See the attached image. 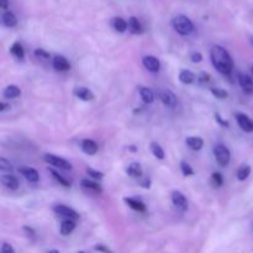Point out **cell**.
<instances>
[{"instance_id": "obj_1", "label": "cell", "mask_w": 253, "mask_h": 253, "mask_svg": "<svg viewBox=\"0 0 253 253\" xmlns=\"http://www.w3.org/2000/svg\"><path fill=\"white\" fill-rule=\"evenodd\" d=\"M211 62L217 72L221 74H230L234 68V61H232L230 54L221 46H213L210 51Z\"/></svg>"}, {"instance_id": "obj_2", "label": "cell", "mask_w": 253, "mask_h": 253, "mask_svg": "<svg viewBox=\"0 0 253 253\" xmlns=\"http://www.w3.org/2000/svg\"><path fill=\"white\" fill-rule=\"evenodd\" d=\"M172 26L178 32L179 35L187 36L194 31V24L192 20L185 15H178L172 20Z\"/></svg>"}, {"instance_id": "obj_3", "label": "cell", "mask_w": 253, "mask_h": 253, "mask_svg": "<svg viewBox=\"0 0 253 253\" xmlns=\"http://www.w3.org/2000/svg\"><path fill=\"white\" fill-rule=\"evenodd\" d=\"M214 156H215L216 162L221 167H226L230 163V160H231L230 149L225 145H216L215 148H214Z\"/></svg>"}, {"instance_id": "obj_4", "label": "cell", "mask_w": 253, "mask_h": 253, "mask_svg": "<svg viewBox=\"0 0 253 253\" xmlns=\"http://www.w3.org/2000/svg\"><path fill=\"white\" fill-rule=\"evenodd\" d=\"M158 98L168 108H176L177 104H178L177 95L169 89H161L160 93H158Z\"/></svg>"}, {"instance_id": "obj_5", "label": "cell", "mask_w": 253, "mask_h": 253, "mask_svg": "<svg viewBox=\"0 0 253 253\" xmlns=\"http://www.w3.org/2000/svg\"><path fill=\"white\" fill-rule=\"evenodd\" d=\"M43 160L48 163V164H52V165H56V167L62 168V169H66V171H70L72 169V164H71L68 161L63 160V158L58 157V156H54V155H51V153H47L45 155Z\"/></svg>"}, {"instance_id": "obj_6", "label": "cell", "mask_w": 253, "mask_h": 253, "mask_svg": "<svg viewBox=\"0 0 253 253\" xmlns=\"http://www.w3.org/2000/svg\"><path fill=\"white\" fill-rule=\"evenodd\" d=\"M236 120H237L238 126H240L245 132H253V121L251 120L247 115L242 114V112H237V114H236Z\"/></svg>"}, {"instance_id": "obj_7", "label": "cell", "mask_w": 253, "mask_h": 253, "mask_svg": "<svg viewBox=\"0 0 253 253\" xmlns=\"http://www.w3.org/2000/svg\"><path fill=\"white\" fill-rule=\"evenodd\" d=\"M172 201H173L174 205L178 209H181V210H188V200L183 193L178 192V190H174V192L172 193Z\"/></svg>"}, {"instance_id": "obj_8", "label": "cell", "mask_w": 253, "mask_h": 253, "mask_svg": "<svg viewBox=\"0 0 253 253\" xmlns=\"http://www.w3.org/2000/svg\"><path fill=\"white\" fill-rule=\"evenodd\" d=\"M238 82H240L241 88L246 94H248V95L253 94V80L250 75L245 74V73H238Z\"/></svg>"}, {"instance_id": "obj_9", "label": "cell", "mask_w": 253, "mask_h": 253, "mask_svg": "<svg viewBox=\"0 0 253 253\" xmlns=\"http://www.w3.org/2000/svg\"><path fill=\"white\" fill-rule=\"evenodd\" d=\"M142 63H144L145 68L152 73H157L161 68L160 61L155 56H145L142 58Z\"/></svg>"}, {"instance_id": "obj_10", "label": "cell", "mask_w": 253, "mask_h": 253, "mask_svg": "<svg viewBox=\"0 0 253 253\" xmlns=\"http://www.w3.org/2000/svg\"><path fill=\"white\" fill-rule=\"evenodd\" d=\"M19 172L27 179V181H32V183H36V181H38V179H40V174H38V172L36 171V169H34V168L20 167Z\"/></svg>"}, {"instance_id": "obj_11", "label": "cell", "mask_w": 253, "mask_h": 253, "mask_svg": "<svg viewBox=\"0 0 253 253\" xmlns=\"http://www.w3.org/2000/svg\"><path fill=\"white\" fill-rule=\"evenodd\" d=\"M54 211L56 214H58V215L66 216V217H70V218L79 217L77 211H74L73 209H71L70 206H66V205H56L54 208Z\"/></svg>"}, {"instance_id": "obj_12", "label": "cell", "mask_w": 253, "mask_h": 253, "mask_svg": "<svg viewBox=\"0 0 253 253\" xmlns=\"http://www.w3.org/2000/svg\"><path fill=\"white\" fill-rule=\"evenodd\" d=\"M52 64H54V68L56 71H59V72H66L71 68L70 62L67 61L66 57L63 56H56L52 61Z\"/></svg>"}, {"instance_id": "obj_13", "label": "cell", "mask_w": 253, "mask_h": 253, "mask_svg": "<svg viewBox=\"0 0 253 253\" xmlns=\"http://www.w3.org/2000/svg\"><path fill=\"white\" fill-rule=\"evenodd\" d=\"M74 95L77 96V98H79L80 100H84V101H90V100H94V94L91 93V90H89L88 88H86V87H77V88L74 89Z\"/></svg>"}, {"instance_id": "obj_14", "label": "cell", "mask_w": 253, "mask_h": 253, "mask_svg": "<svg viewBox=\"0 0 253 253\" xmlns=\"http://www.w3.org/2000/svg\"><path fill=\"white\" fill-rule=\"evenodd\" d=\"M82 149L87 155L93 156L98 152V145H96L93 140H84V141L82 142Z\"/></svg>"}, {"instance_id": "obj_15", "label": "cell", "mask_w": 253, "mask_h": 253, "mask_svg": "<svg viewBox=\"0 0 253 253\" xmlns=\"http://www.w3.org/2000/svg\"><path fill=\"white\" fill-rule=\"evenodd\" d=\"M185 144H187V146L189 147L190 149H193V151H199V149H201L202 146H204L202 139L198 136L188 137V139L185 140Z\"/></svg>"}, {"instance_id": "obj_16", "label": "cell", "mask_w": 253, "mask_h": 253, "mask_svg": "<svg viewBox=\"0 0 253 253\" xmlns=\"http://www.w3.org/2000/svg\"><path fill=\"white\" fill-rule=\"evenodd\" d=\"M75 229V222L73 221L72 218H68V220H64L62 221L61 226H59V231H61V235L63 236H68V235L72 234Z\"/></svg>"}, {"instance_id": "obj_17", "label": "cell", "mask_w": 253, "mask_h": 253, "mask_svg": "<svg viewBox=\"0 0 253 253\" xmlns=\"http://www.w3.org/2000/svg\"><path fill=\"white\" fill-rule=\"evenodd\" d=\"M1 183H3L8 189L11 190L18 189V187H19V181H18L16 177L11 176V174H5V176L1 177Z\"/></svg>"}, {"instance_id": "obj_18", "label": "cell", "mask_w": 253, "mask_h": 253, "mask_svg": "<svg viewBox=\"0 0 253 253\" xmlns=\"http://www.w3.org/2000/svg\"><path fill=\"white\" fill-rule=\"evenodd\" d=\"M21 95V90L18 86H8L3 91V96L6 99H15Z\"/></svg>"}, {"instance_id": "obj_19", "label": "cell", "mask_w": 253, "mask_h": 253, "mask_svg": "<svg viewBox=\"0 0 253 253\" xmlns=\"http://www.w3.org/2000/svg\"><path fill=\"white\" fill-rule=\"evenodd\" d=\"M126 172H127L128 176L132 177V178H141L142 177V167L141 164L137 162L131 163L127 167V169H126Z\"/></svg>"}, {"instance_id": "obj_20", "label": "cell", "mask_w": 253, "mask_h": 253, "mask_svg": "<svg viewBox=\"0 0 253 253\" xmlns=\"http://www.w3.org/2000/svg\"><path fill=\"white\" fill-rule=\"evenodd\" d=\"M124 201H125L126 204H127V205L132 209V210L141 211V213L142 211L146 210V205H145L144 202L140 201V200H137V199H133V198H125Z\"/></svg>"}, {"instance_id": "obj_21", "label": "cell", "mask_w": 253, "mask_h": 253, "mask_svg": "<svg viewBox=\"0 0 253 253\" xmlns=\"http://www.w3.org/2000/svg\"><path fill=\"white\" fill-rule=\"evenodd\" d=\"M128 29H130V31L132 32V34H135V35H140V34L144 32L141 22L139 21L137 18H133V16L128 19Z\"/></svg>"}, {"instance_id": "obj_22", "label": "cell", "mask_w": 253, "mask_h": 253, "mask_svg": "<svg viewBox=\"0 0 253 253\" xmlns=\"http://www.w3.org/2000/svg\"><path fill=\"white\" fill-rule=\"evenodd\" d=\"M140 95H141V99L146 104H151L155 100V94H153V91L151 89L147 88V87H141L140 88Z\"/></svg>"}, {"instance_id": "obj_23", "label": "cell", "mask_w": 253, "mask_h": 253, "mask_svg": "<svg viewBox=\"0 0 253 253\" xmlns=\"http://www.w3.org/2000/svg\"><path fill=\"white\" fill-rule=\"evenodd\" d=\"M111 25L117 32H125L128 27V22H126L123 18H114L111 20Z\"/></svg>"}, {"instance_id": "obj_24", "label": "cell", "mask_w": 253, "mask_h": 253, "mask_svg": "<svg viewBox=\"0 0 253 253\" xmlns=\"http://www.w3.org/2000/svg\"><path fill=\"white\" fill-rule=\"evenodd\" d=\"M3 24L6 27H14L18 24V19H16V16L11 11H5L3 14Z\"/></svg>"}, {"instance_id": "obj_25", "label": "cell", "mask_w": 253, "mask_h": 253, "mask_svg": "<svg viewBox=\"0 0 253 253\" xmlns=\"http://www.w3.org/2000/svg\"><path fill=\"white\" fill-rule=\"evenodd\" d=\"M194 79H195L194 73L190 72V71L183 70L181 71V73H179V80H181L183 84H192V83L194 82Z\"/></svg>"}, {"instance_id": "obj_26", "label": "cell", "mask_w": 253, "mask_h": 253, "mask_svg": "<svg viewBox=\"0 0 253 253\" xmlns=\"http://www.w3.org/2000/svg\"><path fill=\"white\" fill-rule=\"evenodd\" d=\"M80 184H82L83 188H86V189H90L95 193L103 192V188H101L98 183L89 181V179H83V181H80Z\"/></svg>"}, {"instance_id": "obj_27", "label": "cell", "mask_w": 253, "mask_h": 253, "mask_svg": "<svg viewBox=\"0 0 253 253\" xmlns=\"http://www.w3.org/2000/svg\"><path fill=\"white\" fill-rule=\"evenodd\" d=\"M10 52L14 54V56L16 57V58L22 59L25 57V51H24V48H22V46L20 45L19 42H15L13 46H11Z\"/></svg>"}, {"instance_id": "obj_28", "label": "cell", "mask_w": 253, "mask_h": 253, "mask_svg": "<svg viewBox=\"0 0 253 253\" xmlns=\"http://www.w3.org/2000/svg\"><path fill=\"white\" fill-rule=\"evenodd\" d=\"M151 151L157 160H164V151H163V148L157 144V142H152Z\"/></svg>"}, {"instance_id": "obj_29", "label": "cell", "mask_w": 253, "mask_h": 253, "mask_svg": "<svg viewBox=\"0 0 253 253\" xmlns=\"http://www.w3.org/2000/svg\"><path fill=\"white\" fill-rule=\"evenodd\" d=\"M251 171H252V169H251L250 165H247V164L241 165L240 169L237 171V179H238V181H246V179L250 177Z\"/></svg>"}, {"instance_id": "obj_30", "label": "cell", "mask_w": 253, "mask_h": 253, "mask_svg": "<svg viewBox=\"0 0 253 253\" xmlns=\"http://www.w3.org/2000/svg\"><path fill=\"white\" fill-rule=\"evenodd\" d=\"M181 173H183V176H185V177H190L194 174L193 168L190 167L189 163H187L185 161H181Z\"/></svg>"}, {"instance_id": "obj_31", "label": "cell", "mask_w": 253, "mask_h": 253, "mask_svg": "<svg viewBox=\"0 0 253 253\" xmlns=\"http://www.w3.org/2000/svg\"><path fill=\"white\" fill-rule=\"evenodd\" d=\"M50 172L52 173V176L54 177V179H56L57 181H59V184H62L63 187H71L70 181H67V179H64L61 174H58L56 171H54V169H50Z\"/></svg>"}, {"instance_id": "obj_32", "label": "cell", "mask_w": 253, "mask_h": 253, "mask_svg": "<svg viewBox=\"0 0 253 253\" xmlns=\"http://www.w3.org/2000/svg\"><path fill=\"white\" fill-rule=\"evenodd\" d=\"M211 94L217 99H226L227 95H229L227 91L221 88H211Z\"/></svg>"}, {"instance_id": "obj_33", "label": "cell", "mask_w": 253, "mask_h": 253, "mask_svg": "<svg viewBox=\"0 0 253 253\" xmlns=\"http://www.w3.org/2000/svg\"><path fill=\"white\" fill-rule=\"evenodd\" d=\"M0 169L1 171H11L13 169V165H11V163L9 162L8 160H5V158H0Z\"/></svg>"}, {"instance_id": "obj_34", "label": "cell", "mask_w": 253, "mask_h": 253, "mask_svg": "<svg viewBox=\"0 0 253 253\" xmlns=\"http://www.w3.org/2000/svg\"><path fill=\"white\" fill-rule=\"evenodd\" d=\"M211 178H213V183L215 184V187H221L222 183H224V179L220 173H213Z\"/></svg>"}, {"instance_id": "obj_35", "label": "cell", "mask_w": 253, "mask_h": 253, "mask_svg": "<svg viewBox=\"0 0 253 253\" xmlns=\"http://www.w3.org/2000/svg\"><path fill=\"white\" fill-rule=\"evenodd\" d=\"M35 56L37 57V58H41V59H50V54L48 52H46L45 50H42V48H37V50L35 51Z\"/></svg>"}, {"instance_id": "obj_36", "label": "cell", "mask_w": 253, "mask_h": 253, "mask_svg": "<svg viewBox=\"0 0 253 253\" xmlns=\"http://www.w3.org/2000/svg\"><path fill=\"white\" fill-rule=\"evenodd\" d=\"M87 173L89 174V177H91V178L94 179H101L103 177H104V173H101V172L99 171H94V169H91V168H88V169H87Z\"/></svg>"}, {"instance_id": "obj_37", "label": "cell", "mask_w": 253, "mask_h": 253, "mask_svg": "<svg viewBox=\"0 0 253 253\" xmlns=\"http://www.w3.org/2000/svg\"><path fill=\"white\" fill-rule=\"evenodd\" d=\"M1 253H15V251H14L13 246L4 242L3 246H1Z\"/></svg>"}, {"instance_id": "obj_38", "label": "cell", "mask_w": 253, "mask_h": 253, "mask_svg": "<svg viewBox=\"0 0 253 253\" xmlns=\"http://www.w3.org/2000/svg\"><path fill=\"white\" fill-rule=\"evenodd\" d=\"M190 58H192V62H194V63H199V62L202 61V54H199V52H193Z\"/></svg>"}, {"instance_id": "obj_39", "label": "cell", "mask_w": 253, "mask_h": 253, "mask_svg": "<svg viewBox=\"0 0 253 253\" xmlns=\"http://www.w3.org/2000/svg\"><path fill=\"white\" fill-rule=\"evenodd\" d=\"M95 250L98 251V252H101V253H112L111 251H110L109 248H108L107 246H104V245H96Z\"/></svg>"}, {"instance_id": "obj_40", "label": "cell", "mask_w": 253, "mask_h": 253, "mask_svg": "<svg viewBox=\"0 0 253 253\" xmlns=\"http://www.w3.org/2000/svg\"><path fill=\"white\" fill-rule=\"evenodd\" d=\"M215 117H216V121H218V124H220V125L224 126V127H229V123H227V121H225L224 119H222V117L220 116V115L216 114Z\"/></svg>"}, {"instance_id": "obj_41", "label": "cell", "mask_w": 253, "mask_h": 253, "mask_svg": "<svg viewBox=\"0 0 253 253\" xmlns=\"http://www.w3.org/2000/svg\"><path fill=\"white\" fill-rule=\"evenodd\" d=\"M199 80H200V82H204V83L209 82V80H210V75H209L208 73H204V72L200 73Z\"/></svg>"}, {"instance_id": "obj_42", "label": "cell", "mask_w": 253, "mask_h": 253, "mask_svg": "<svg viewBox=\"0 0 253 253\" xmlns=\"http://www.w3.org/2000/svg\"><path fill=\"white\" fill-rule=\"evenodd\" d=\"M141 185H142V187H144V188H149V185H151V181H149L148 178H146L144 181H142Z\"/></svg>"}, {"instance_id": "obj_43", "label": "cell", "mask_w": 253, "mask_h": 253, "mask_svg": "<svg viewBox=\"0 0 253 253\" xmlns=\"http://www.w3.org/2000/svg\"><path fill=\"white\" fill-rule=\"evenodd\" d=\"M9 3H8V0H0V6L3 9H6L8 8Z\"/></svg>"}, {"instance_id": "obj_44", "label": "cell", "mask_w": 253, "mask_h": 253, "mask_svg": "<svg viewBox=\"0 0 253 253\" xmlns=\"http://www.w3.org/2000/svg\"><path fill=\"white\" fill-rule=\"evenodd\" d=\"M9 107L8 104H5V103H0V111H4V110H6Z\"/></svg>"}, {"instance_id": "obj_45", "label": "cell", "mask_w": 253, "mask_h": 253, "mask_svg": "<svg viewBox=\"0 0 253 253\" xmlns=\"http://www.w3.org/2000/svg\"><path fill=\"white\" fill-rule=\"evenodd\" d=\"M47 253H61L58 250H50Z\"/></svg>"}, {"instance_id": "obj_46", "label": "cell", "mask_w": 253, "mask_h": 253, "mask_svg": "<svg viewBox=\"0 0 253 253\" xmlns=\"http://www.w3.org/2000/svg\"><path fill=\"white\" fill-rule=\"evenodd\" d=\"M250 41H251V43H252V46H253V35L250 37Z\"/></svg>"}, {"instance_id": "obj_47", "label": "cell", "mask_w": 253, "mask_h": 253, "mask_svg": "<svg viewBox=\"0 0 253 253\" xmlns=\"http://www.w3.org/2000/svg\"><path fill=\"white\" fill-rule=\"evenodd\" d=\"M78 253H86V252H82V251H80V252H78Z\"/></svg>"}, {"instance_id": "obj_48", "label": "cell", "mask_w": 253, "mask_h": 253, "mask_svg": "<svg viewBox=\"0 0 253 253\" xmlns=\"http://www.w3.org/2000/svg\"><path fill=\"white\" fill-rule=\"evenodd\" d=\"M252 71H253V66H252Z\"/></svg>"}]
</instances>
